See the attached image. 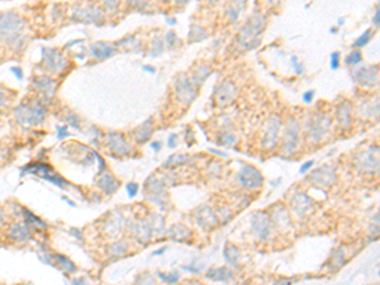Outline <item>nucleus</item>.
I'll return each mask as SVG.
<instances>
[{"label": "nucleus", "mask_w": 380, "mask_h": 285, "mask_svg": "<svg viewBox=\"0 0 380 285\" xmlns=\"http://www.w3.org/2000/svg\"><path fill=\"white\" fill-rule=\"evenodd\" d=\"M296 142H298V129L289 128L285 133L284 140V147H283V152L285 155H291L296 148Z\"/></svg>", "instance_id": "nucleus-5"}, {"label": "nucleus", "mask_w": 380, "mask_h": 285, "mask_svg": "<svg viewBox=\"0 0 380 285\" xmlns=\"http://www.w3.org/2000/svg\"><path fill=\"white\" fill-rule=\"evenodd\" d=\"M312 199L305 194H298L293 199V208L298 215H303L308 212V209L312 208Z\"/></svg>", "instance_id": "nucleus-4"}, {"label": "nucleus", "mask_w": 380, "mask_h": 285, "mask_svg": "<svg viewBox=\"0 0 380 285\" xmlns=\"http://www.w3.org/2000/svg\"><path fill=\"white\" fill-rule=\"evenodd\" d=\"M185 160H188V156H174L171 157L170 161H175L174 164H171L173 166H175V165H180V164H183V161H185Z\"/></svg>", "instance_id": "nucleus-12"}, {"label": "nucleus", "mask_w": 380, "mask_h": 285, "mask_svg": "<svg viewBox=\"0 0 380 285\" xmlns=\"http://www.w3.org/2000/svg\"><path fill=\"white\" fill-rule=\"evenodd\" d=\"M338 67V53H333L332 55V69H337Z\"/></svg>", "instance_id": "nucleus-14"}, {"label": "nucleus", "mask_w": 380, "mask_h": 285, "mask_svg": "<svg viewBox=\"0 0 380 285\" xmlns=\"http://www.w3.org/2000/svg\"><path fill=\"white\" fill-rule=\"evenodd\" d=\"M238 182L246 189H257L263 185L264 178L257 169H255L254 166L246 165L243 166V169L238 174Z\"/></svg>", "instance_id": "nucleus-1"}, {"label": "nucleus", "mask_w": 380, "mask_h": 285, "mask_svg": "<svg viewBox=\"0 0 380 285\" xmlns=\"http://www.w3.org/2000/svg\"><path fill=\"white\" fill-rule=\"evenodd\" d=\"M223 256L226 259L227 263H229L233 266H238V261H240L241 252L236 246H233L232 243H227L224 247Z\"/></svg>", "instance_id": "nucleus-7"}, {"label": "nucleus", "mask_w": 380, "mask_h": 285, "mask_svg": "<svg viewBox=\"0 0 380 285\" xmlns=\"http://www.w3.org/2000/svg\"><path fill=\"white\" fill-rule=\"evenodd\" d=\"M310 178L314 184L319 185V187H330L335 183L336 179L335 169L330 168V166H323V168L313 171Z\"/></svg>", "instance_id": "nucleus-3"}, {"label": "nucleus", "mask_w": 380, "mask_h": 285, "mask_svg": "<svg viewBox=\"0 0 380 285\" xmlns=\"http://www.w3.org/2000/svg\"><path fill=\"white\" fill-rule=\"evenodd\" d=\"M364 169H372V170H375L378 169V160H375L373 157V155L370 152H366L364 159L359 162Z\"/></svg>", "instance_id": "nucleus-8"}, {"label": "nucleus", "mask_w": 380, "mask_h": 285, "mask_svg": "<svg viewBox=\"0 0 380 285\" xmlns=\"http://www.w3.org/2000/svg\"><path fill=\"white\" fill-rule=\"evenodd\" d=\"M164 251H165V249H162V250H160V251L155 252V255H161V252H164Z\"/></svg>", "instance_id": "nucleus-18"}, {"label": "nucleus", "mask_w": 380, "mask_h": 285, "mask_svg": "<svg viewBox=\"0 0 380 285\" xmlns=\"http://www.w3.org/2000/svg\"><path fill=\"white\" fill-rule=\"evenodd\" d=\"M312 166H313V161H308L307 164L302 165V168H300V173H305V171H307L309 168H312Z\"/></svg>", "instance_id": "nucleus-15"}, {"label": "nucleus", "mask_w": 380, "mask_h": 285, "mask_svg": "<svg viewBox=\"0 0 380 285\" xmlns=\"http://www.w3.org/2000/svg\"><path fill=\"white\" fill-rule=\"evenodd\" d=\"M313 95H314L313 92H308V93H305L304 96H303V99H304V101L309 103V101L312 100V98H313Z\"/></svg>", "instance_id": "nucleus-16"}, {"label": "nucleus", "mask_w": 380, "mask_h": 285, "mask_svg": "<svg viewBox=\"0 0 380 285\" xmlns=\"http://www.w3.org/2000/svg\"><path fill=\"white\" fill-rule=\"evenodd\" d=\"M127 190H128L129 196H134L136 195V193H137L138 185L137 184H128L127 185Z\"/></svg>", "instance_id": "nucleus-13"}, {"label": "nucleus", "mask_w": 380, "mask_h": 285, "mask_svg": "<svg viewBox=\"0 0 380 285\" xmlns=\"http://www.w3.org/2000/svg\"><path fill=\"white\" fill-rule=\"evenodd\" d=\"M370 36H372V32L366 31L365 33H364L363 36H361L360 38H359L358 41H356V46H364V45H366V43H368V41H369V39H370Z\"/></svg>", "instance_id": "nucleus-10"}, {"label": "nucleus", "mask_w": 380, "mask_h": 285, "mask_svg": "<svg viewBox=\"0 0 380 285\" xmlns=\"http://www.w3.org/2000/svg\"><path fill=\"white\" fill-rule=\"evenodd\" d=\"M160 279L165 283H176L179 282V275L174 273V274H165V273H160Z\"/></svg>", "instance_id": "nucleus-9"}, {"label": "nucleus", "mask_w": 380, "mask_h": 285, "mask_svg": "<svg viewBox=\"0 0 380 285\" xmlns=\"http://www.w3.org/2000/svg\"><path fill=\"white\" fill-rule=\"evenodd\" d=\"M160 147H161V143H159V142H155V143H152V148H154L155 151H159V150H160Z\"/></svg>", "instance_id": "nucleus-17"}, {"label": "nucleus", "mask_w": 380, "mask_h": 285, "mask_svg": "<svg viewBox=\"0 0 380 285\" xmlns=\"http://www.w3.org/2000/svg\"><path fill=\"white\" fill-rule=\"evenodd\" d=\"M208 279L213 280V282H228L231 278H232V271L228 270L226 268H218V269H212V270L208 271L207 274Z\"/></svg>", "instance_id": "nucleus-6"}, {"label": "nucleus", "mask_w": 380, "mask_h": 285, "mask_svg": "<svg viewBox=\"0 0 380 285\" xmlns=\"http://www.w3.org/2000/svg\"><path fill=\"white\" fill-rule=\"evenodd\" d=\"M252 228L255 231V235L261 241L268 240L270 236V219L268 215L263 212L256 213L252 217Z\"/></svg>", "instance_id": "nucleus-2"}, {"label": "nucleus", "mask_w": 380, "mask_h": 285, "mask_svg": "<svg viewBox=\"0 0 380 285\" xmlns=\"http://www.w3.org/2000/svg\"><path fill=\"white\" fill-rule=\"evenodd\" d=\"M359 61H361V55L359 52H352L346 59L347 64H358Z\"/></svg>", "instance_id": "nucleus-11"}]
</instances>
